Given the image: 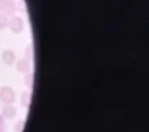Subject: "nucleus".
Here are the masks:
<instances>
[{"mask_svg": "<svg viewBox=\"0 0 149 132\" xmlns=\"http://www.w3.org/2000/svg\"><path fill=\"white\" fill-rule=\"evenodd\" d=\"M0 132H5V127H3V126L0 127Z\"/></svg>", "mask_w": 149, "mask_h": 132, "instance_id": "ddd939ff", "label": "nucleus"}, {"mask_svg": "<svg viewBox=\"0 0 149 132\" xmlns=\"http://www.w3.org/2000/svg\"><path fill=\"white\" fill-rule=\"evenodd\" d=\"M16 99V94H14V90L11 87H2L0 88V101L5 102L6 105L13 104Z\"/></svg>", "mask_w": 149, "mask_h": 132, "instance_id": "f257e3e1", "label": "nucleus"}, {"mask_svg": "<svg viewBox=\"0 0 149 132\" xmlns=\"http://www.w3.org/2000/svg\"><path fill=\"white\" fill-rule=\"evenodd\" d=\"M16 5L13 0H0V13L6 14V13H14Z\"/></svg>", "mask_w": 149, "mask_h": 132, "instance_id": "7ed1b4c3", "label": "nucleus"}, {"mask_svg": "<svg viewBox=\"0 0 149 132\" xmlns=\"http://www.w3.org/2000/svg\"><path fill=\"white\" fill-rule=\"evenodd\" d=\"M8 24H10V19H8V16L3 14V13H0V30L6 29Z\"/></svg>", "mask_w": 149, "mask_h": 132, "instance_id": "0eeeda50", "label": "nucleus"}, {"mask_svg": "<svg viewBox=\"0 0 149 132\" xmlns=\"http://www.w3.org/2000/svg\"><path fill=\"white\" fill-rule=\"evenodd\" d=\"M2 60H3V63H6V65H13V63L16 61V54L13 50H5L2 54Z\"/></svg>", "mask_w": 149, "mask_h": 132, "instance_id": "39448f33", "label": "nucleus"}, {"mask_svg": "<svg viewBox=\"0 0 149 132\" xmlns=\"http://www.w3.org/2000/svg\"><path fill=\"white\" fill-rule=\"evenodd\" d=\"M30 57H31V47L29 46V47L25 49V58H30Z\"/></svg>", "mask_w": 149, "mask_h": 132, "instance_id": "9d476101", "label": "nucleus"}, {"mask_svg": "<svg viewBox=\"0 0 149 132\" xmlns=\"http://www.w3.org/2000/svg\"><path fill=\"white\" fill-rule=\"evenodd\" d=\"M22 127H24V121H19V123H17V126H16V131L21 132V131H22Z\"/></svg>", "mask_w": 149, "mask_h": 132, "instance_id": "9b49d317", "label": "nucleus"}, {"mask_svg": "<svg viewBox=\"0 0 149 132\" xmlns=\"http://www.w3.org/2000/svg\"><path fill=\"white\" fill-rule=\"evenodd\" d=\"M16 113H17L16 107L10 104V105H5V109H3V112H2V117L3 118H14Z\"/></svg>", "mask_w": 149, "mask_h": 132, "instance_id": "423d86ee", "label": "nucleus"}, {"mask_svg": "<svg viewBox=\"0 0 149 132\" xmlns=\"http://www.w3.org/2000/svg\"><path fill=\"white\" fill-rule=\"evenodd\" d=\"M8 27L11 29V31H13V33H21V31L24 30V21L19 17V16H14L13 19H10Z\"/></svg>", "mask_w": 149, "mask_h": 132, "instance_id": "f03ea898", "label": "nucleus"}, {"mask_svg": "<svg viewBox=\"0 0 149 132\" xmlns=\"http://www.w3.org/2000/svg\"><path fill=\"white\" fill-rule=\"evenodd\" d=\"M25 85L29 88L33 87V74H31L30 71H29V73H25Z\"/></svg>", "mask_w": 149, "mask_h": 132, "instance_id": "6e6552de", "label": "nucleus"}, {"mask_svg": "<svg viewBox=\"0 0 149 132\" xmlns=\"http://www.w3.org/2000/svg\"><path fill=\"white\" fill-rule=\"evenodd\" d=\"M21 102H22V105H24V107L29 105V104H30V93L24 91V93H22V99H21Z\"/></svg>", "mask_w": 149, "mask_h": 132, "instance_id": "1a4fd4ad", "label": "nucleus"}, {"mask_svg": "<svg viewBox=\"0 0 149 132\" xmlns=\"http://www.w3.org/2000/svg\"><path fill=\"white\" fill-rule=\"evenodd\" d=\"M16 68H17V71H21V73H29L30 71V60L22 58V60H19V61H16Z\"/></svg>", "mask_w": 149, "mask_h": 132, "instance_id": "20e7f679", "label": "nucleus"}, {"mask_svg": "<svg viewBox=\"0 0 149 132\" xmlns=\"http://www.w3.org/2000/svg\"><path fill=\"white\" fill-rule=\"evenodd\" d=\"M2 126H3V117L0 115V127H2Z\"/></svg>", "mask_w": 149, "mask_h": 132, "instance_id": "f8f14e48", "label": "nucleus"}]
</instances>
